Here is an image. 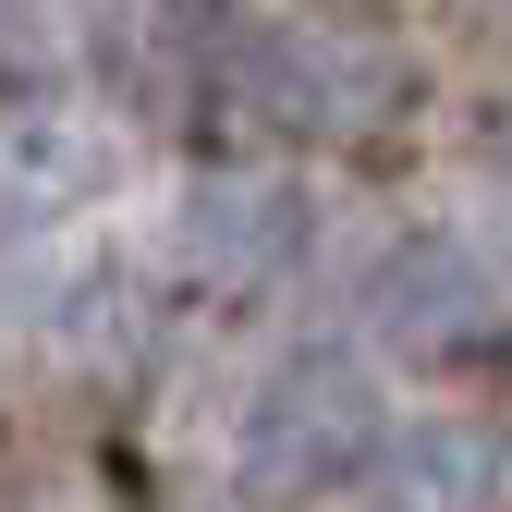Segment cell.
<instances>
[{
    "mask_svg": "<svg viewBox=\"0 0 512 512\" xmlns=\"http://www.w3.org/2000/svg\"><path fill=\"white\" fill-rule=\"evenodd\" d=\"M476 305H488L476 256H464V244H439V232H427V244H403L391 269H378V330H391V342H452Z\"/></svg>",
    "mask_w": 512,
    "mask_h": 512,
    "instance_id": "7a4b0ae2",
    "label": "cell"
},
{
    "mask_svg": "<svg viewBox=\"0 0 512 512\" xmlns=\"http://www.w3.org/2000/svg\"><path fill=\"white\" fill-rule=\"evenodd\" d=\"M366 452H378V415L354 391V366H305L293 391L256 415V476H281V488L330 476V464H366Z\"/></svg>",
    "mask_w": 512,
    "mask_h": 512,
    "instance_id": "6da1fadb",
    "label": "cell"
},
{
    "mask_svg": "<svg viewBox=\"0 0 512 512\" xmlns=\"http://www.w3.org/2000/svg\"><path fill=\"white\" fill-rule=\"evenodd\" d=\"M305 232V208L281 196V183H220V196H196V256L220 281H256V269H281Z\"/></svg>",
    "mask_w": 512,
    "mask_h": 512,
    "instance_id": "277c9868",
    "label": "cell"
},
{
    "mask_svg": "<svg viewBox=\"0 0 512 512\" xmlns=\"http://www.w3.org/2000/svg\"><path fill=\"white\" fill-rule=\"evenodd\" d=\"M488 159H500V183H512V122H500V135H488Z\"/></svg>",
    "mask_w": 512,
    "mask_h": 512,
    "instance_id": "5b68a950",
    "label": "cell"
},
{
    "mask_svg": "<svg viewBox=\"0 0 512 512\" xmlns=\"http://www.w3.org/2000/svg\"><path fill=\"white\" fill-rule=\"evenodd\" d=\"M488 500V439L464 427H415L378 452V512H476Z\"/></svg>",
    "mask_w": 512,
    "mask_h": 512,
    "instance_id": "3957f363",
    "label": "cell"
}]
</instances>
